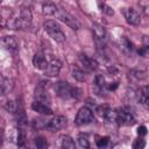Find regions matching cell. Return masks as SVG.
<instances>
[{"label":"cell","mask_w":149,"mask_h":149,"mask_svg":"<svg viewBox=\"0 0 149 149\" xmlns=\"http://www.w3.org/2000/svg\"><path fill=\"white\" fill-rule=\"evenodd\" d=\"M118 87V83H113V85L111 84V85H107V88L108 90H115Z\"/></svg>","instance_id":"836d02e7"},{"label":"cell","mask_w":149,"mask_h":149,"mask_svg":"<svg viewBox=\"0 0 149 149\" xmlns=\"http://www.w3.org/2000/svg\"><path fill=\"white\" fill-rule=\"evenodd\" d=\"M94 86H95V90L99 91V92H102L106 87H107V84L105 81V78L102 74H97L95 78H94Z\"/></svg>","instance_id":"ffe728a7"},{"label":"cell","mask_w":149,"mask_h":149,"mask_svg":"<svg viewBox=\"0 0 149 149\" xmlns=\"http://www.w3.org/2000/svg\"><path fill=\"white\" fill-rule=\"evenodd\" d=\"M121 48H122L123 51L130 52L133 50V43L127 37H122V40H121Z\"/></svg>","instance_id":"d4e9b609"},{"label":"cell","mask_w":149,"mask_h":149,"mask_svg":"<svg viewBox=\"0 0 149 149\" xmlns=\"http://www.w3.org/2000/svg\"><path fill=\"white\" fill-rule=\"evenodd\" d=\"M116 122L122 125V126H133L135 123V118L134 115L126 109H118V116H116Z\"/></svg>","instance_id":"52a82bcc"},{"label":"cell","mask_w":149,"mask_h":149,"mask_svg":"<svg viewBox=\"0 0 149 149\" xmlns=\"http://www.w3.org/2000/svg\"><path fill=\"white\" fill-rule=\"evenodd\" d=\"M108 141H109V139H108V137H106V136H104V137H99V139L97 140V146H98L99 148L106 147V146H107V143H108Z\"/></svg>","instance_id":"83f0119b"},{"label":"cell","mask_w":149,"mask_h":149,"mask_svg":"<svg viewBox=\"0 0 149 149\" xmlns=\"http://www.w3.org/2000/svg\"><path fill=\"white\" fill-rule=\"evenodd\" d=\"M35 146L40 149H43V148H47L48 147V142L44 137H36L35 139Z\"/></svg>","instance_id":"4316f807"},{"label":"cell","mask_w":149,"mask_h":149,"mask_svg":"<svg viewBox=\"0 0 149 149\" xmlns=\"http://www.w3.org/2000/svg\"><path fill=\"white\" fill-rule=\"evenodd\" d=\"M100 6H101V10L104 12V13H106V14H108V15H113V10H112V8L111 7H108V6H106L105 3H100Z\"/></svg>","instance_id":"4dcf8cb0"},{"label":"cell","mask_w":149,"mask_h":149,"mask_svg":"<svg viewBox=\"0 0 149 149\" xmlns=\"http://www.w3.org/2000/svg\"><path fill=\"white\" fill-rule=\"evenodd\" d=\"M48 122H49L48 120H45V119H43V118H38V119H34L33 125H34V128L41 129V128H47Z\"/></svg>","instance_id":"cb8c5ba5"},{"label":"cell","mask_w":149,"mask_h":149,"mask_svg":"<svg viewBox=\"0 0 149 149\" xmlns=\"http://www.w3.org/2000/svg\"><path fill=\"white\" fill-rule=\"evenodd\" d=\"M93 120H94L93 111H92L90 107L84 106V107L79 108V111H78V113H77V115H76L74 122H76L78 126H83V125L91 123Z\"/></svg>","instance_id":"277c9868"},{"label":"cell","mask_w":149,"mask_h":149,"mask_svg":"<svg viewBox=\"0 0 149 149\" xmlns=\"http://www.w3.org/2000/svg\"><path fill=\"white\" fill-rule=\"evenodd\" d=\"M137 134H139L140 136L146 135V134H147V128H146L144 126H140V127H139V129H137Z\"/></svg>","instance_id":"1f68e13d"},{"label":"cell","mask_w":149,"mask_h":149,"mask_svg":"<svg viewBox=\"0 0 149 149\" xmlns=\"http://www.w3.org/2000/svg\"><path fill=\"white\" fill-rule=\"evenodd\" d=\"M65 126H66V118L63 115H56L51 120H49L47 129L50 132H58Z\"/></svg>","instance_id":"ba28073f"},{"label":"cell","mask_w":149,"mask_h":149,"mask_svg":"<svg viewBox=\"0 0 149 149\" xmlns=\"http://www.w3.org/2000/svg\"><path fill=\"white\" fill-rule=\"evenodd\" d=\"M43 27H44V30L49 34V36L58 42V43H63L65 41V35L62 30V28L59 27V24L56 22V21H52V20H47L44 23H43Z\"/></svg>","instance_id":"3957f363"},{"label":"cell","mask_w":149,"mask_h":149,"mask_svg":"<svg viewBox=\"0 0 149 149\" xmlns=\"http://www.w3.org/2000/svg\"><path fill=\"white\" fill-rule=\"evenodd\" d=\"M3 107H5V109L7 111V112H9V113H15L16 112V109H17V107H19V105L15 102V101H13V100H7L6 102H5V105H3Z\"/></svg>","instance_id":"603a6c76"},{"label":"cell","mask_w":149,"mask_h":149,"mask_svg":"<svg viewBox=\"0 0 149 149\" xmlns=\"http://www.w3.org/2000/svg\"><path fill=\"white\" fill-rule=\"evenodd\" d=\"M31 23V12L29 8H22L19 16L8 17L7 27L9 29H24L28 28Z\"/></svg>","instance_id":"6da1fadb"},{"label":"cell","mask_w":149,"mask_h":149,"mask_svg":"<svg viewBox=\"0 0 149 149\" xmlns=\"http://www.w3.org/2000/svg\"><path fill=\"white\" fill-rule=\"evenodd\" d=\"M14 114H15V118H16V121H17L19 126L23 127V126L27 125V118H26L24 111H23V108H22L21 106L17 107V109H16V112H15Z\"/></svg>","instance_id":"d6986e66"},{"label":"cell","mask_w":149,"mask_h":149,"mask_svg":"<svg viewBox=\"0 0 149 149\" xmlns=\"http://www.w3.org/2000/svg\"><path fill=\"white\" fill-rule=\"evenodd\" d=\"M35 99L36 100H40V101H43V102H47L49 104L50 102V95L45 88V85L44 83H41L36 90H35Z\"/></svg>","instance_id":"7c38bea8"},{"label":"cell","mask_w":149,"mask_h":149,"mask_svg":"<svg viewBox=\"0 0 149 149\" xmlns=\"http://www.w3.org/2000/svg\"><path fill=\"white\" fill-rule=\"evenodd\" d=\"M92 33H93V37H94L97 45L99 48H104L106 44V41H107V33H106V29L104 28V26H101L99 23H93Z\"/></svg>","instance_id":"5b68a950"},{"label":"cell","mask_w":149,"mask_h":149,"mask_svg":"<svg viewBox=\"0 0 149 149\" xmlns=\"http://www.w3.org/2000/svg\"><path fill=\"white\" fill-rule=\"evenodd\" d=\"M56 14H57L58 19H59L62 22H64L66 26H69L71 29H73V30H78V29H79V27H80L79 22H78L71 14H69L68 12L62 10V9H58Z\"/></svg>","instance_id":"8992f818"},{"label":"cell","mask_w":149,"mask_h":149,"mask_svg":"<svg viewBox=\"0 0 149 149\" xmlns=\"http://www.w3.org/2000/svg\"><path fill=\"white\" fill-rule=\"evenodd\" d=\"M56 93L58 97H61L64 100L69 99H77L79 97V90L77 87H73L68 81H58L54 86Z\"/></svg>","instance_id":"7a4b0ae2"},{"label":"cell","mask_w":149,"mask_h":149,"mask_svg":"<svg viewBox=\"0 0 149 149\" xmlns=\"http://www.w3.org/2000/svg\"><path fill=\"white\" fill-rule=\"evenodd\" d=\"M78 143L81 148H88L90 147V142H88V139L86 135H79L78 136Z\"/></svg>","instance_id":"484cf974"},{"label":"cell","mask_w":149,"mask_h":149,"mask_svg":"<svg viewBox=\"0 0 149 149\" xmlns=\"http://www.w3.org/2000/svg\"><path fill=\"white\" fill-rule=\"evenodd\" d=\"M123 14H125L126 21L132 26H137L141 22V16H140L139 12L135 10L134 8H126L123 10Z\"/></svg>","instance_id":"8fae6325"},{"label":"cell","mask_w":149,"mask_h":149,"mask_svg":"<svg viewBox=\"0 0 149 149\" xmlns=\"http://www.w3.org/2000/svg\"><path fill=\"white\" fill-rule=\"evenodd\" d=\"M142 42H143V45H146V47L149 48V36H143Z\"/></svg>","instance_id":"d6a6232c"},{"label":"cell","mask_w":149,"mask_h":149,"mask_svg":"<svg viewBox=\"0 0 149 149\" xmlns=\"http://www.w3.org/2000/svg\"><path fill=\"white\" fill-rule=\"evenodd\" d=\"M71 74H72V77H73L76 80H78V81H85V79H86L85 71H84L81 68L76 66V65L71 68Z\"/></svg>","instance_id":"ac0fdd59"},{"label":"cell","mask_w":149,"mask_h":149,"mask_svg":"<svg viewBox=\"0 0 149 149\" xmlns=\"http://www.w3.org/2000/svg\"><path fill=\"white\" fill-rule=\"evenodd\" d=\"M14 87V81L12 78H8V77H2L1 79V93L2 95L9 93Z\"/></svg>","instance_id":"e0dca14e"},{"label":"cell","mask_w":149,"mask_h":149,"mask_svg":"<svg viewBox=\"0 0 149 149\" xmlns=\"http://www.w3.org/2000/svg\"><path fill=\"white\" fill-rule=\"evenodd\" d=\"M139 55L140 56H142V57H149V48L148 47H146V45H143V47H141L140 49H139Z\"/></svg>","instance_id":"f546056e"},{"label":"cell","mask_w":149,"mask_h":149,"mask_svg":"<svg viewBox=\"0 0 149 149\" xmlns=\"http://www.w3.org/2000/svg\"><path fill=\"white\" fill-rule=\"evenodd\" d=\"M128 78L129 80L137 83V81H142L146 79V72L143 70H139V69H133L128 72Z\"/></svg>","instance_id":"2e32d148"},{"label":"cell","mask_w":149,"mask_h":149,"mask_svg":"<svg viewBox=\"0 0 149 149\" xmlns=\"http://www.w3.org/2000/svg\"><path fill=\"white\" fill-rule=\"evenodd\" d=\"M57 10H58L57 7L51 2L43 3V6H42V13L44 15H54V14L57 13Z\"/></svg>","instance_id":"44dd1931"},{"label":"cell","mask_w":149,"mask_h":149,"mask_svg":"<svg viewBox=\"0 0 149 149\" xmlns=\"http://www.w3.org/2000/svg\"><path fill=\"white\" fill-rule=\"evenodd\" d=\"M31 108H33L35 112H37V113H40V114H42V115H51V114H52V109H51L45 102L40 101V100H35V101L31 104Z\"/></svg>","instance_id":"4fadbf2b"},{"label":"cell","mask_w":149,"mask_h":149,"mask_svg":"<svg viewBox=\"0 0 149 149\" xmlns=\"http://www.w3.org/2000/svg\"><path fill=\"white\" fill-rule=\"evenodd\" d=\"M79 61H80L83 68H84L86 71H88V72L95 71V70L98 69V63H97V61H95L94 58L87 56L86 54H83V52L79 54Z\"/></svg>","instance_id":"9c48e42d"},{"label":"cell","mask_w":149,"mask_h":149,"mask_svg":"<svg viewBox=\"0 0 149 149\" xmlns=\"http://www.w3.org/2000/svg\"><path fill=\"white\" fill-rule=\"evenodd\" d=\"M144 14H146L147 16H149V6L144 7Z\"/></svg>","instance_id":"e575fe53"},{"label":"cell","mask_w":149,"mask_h":149,"mask_svg":"<svg viewBox=\"0 0 149 149\" xmlns=\"http://www.w3.org/2000/svg\"><path fill=\"white\" fill-rule=\"evenodd\" d=\"M62 147L65 149H73L76 147L74 141L70 136H63L62 137Z\"/></svg>","instance_id":"7402d4cb"},{"label":"cell","mask_w":149,"mask_h":149,"mask_svg":"<svg viewBox=\"0 0 149 149\" xmlns=\"http://www.w3.org/2000/svg\"><path fill=\"white\" fill-rule=\"evenodd\" d=\"M61 69H62L61 61L57 59V58H51L49 61V63H48L47 69L44 70V74L48 76V77H55V76H57L59 73Z\"/></svg>","instance_id":"30bf717a"},{"label":"cell","mask_w":149,"mask_h":149,"mask_svg":"<svg viewBox=\"0 0 149 149\" xmlns=\"http://www.w3.org/2000/svg\"><path fill=\"white\" fill-rule=\"evenodd\" d=\"M48 63L49 62L47 61V57L42 52H36L34 55V57H33V64L38 70H43L44 71L47 69V66H48Z\"/></svg>","instance_id":"5bb4252c"},{"label":"cell","mask_w":149,"mask_h":149,"mask_svg":"<svg viewBox=\"0 0 149 149\" xmlns=\"http://www.w3.org/2000/svg\"><path fill=\"white\" fill-rule=\"evenodd\" d=\"M144 146H146V142H144V140H143L142 137H140V139L135 140V142H134V144H133V148H135V149H139V148H143Z\"/></svg>","instance_id":"f1b7e54d"},{"label":"cell","mask_w":149,"mask_h":149,"mask_svg":"<svg viewBox=\"0 0 149 149\" xmlns=\"http://www.w3.org/2000/svg\"><path fill=\"white\" fill-rule=\"evenodd\" d=\"M1 42H2V45L5 47L6 50H8L10 52H14L17 50V42H16L14 36H10V35L3 36Z\"/></svg>","instance_id":"9a60e30c"}]
</instances>
